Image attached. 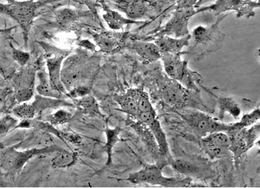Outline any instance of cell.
Instances as JSON below:
<instances>
[{
    "label": "cell",
    "instance_id": "7c38bea8",
    "mask_svg": "<svg viewBox=\"0 0 260 188\" xmlns=\"http://www.w3.org/2000/svg\"><path fill=\"white\" fill-rule=\"evenodd\" d=\"M136 119L147 125L156 140L160 154L166 157L167 159H170L171 157L166 134L162 129L159 121L157 119L156 112L139 113Z\"/></svg>",
    "mask_w": 260,
    "mask_h": 188
},
{
    "label": "cell",
    "instance_id": "d590c367",
    "mask_svg": "<svg viewBox=\"0 0 260 188\" xmlns=\"http://www.w3.org/2000/svg\"><path fill=\"white\" fill-rule=\"evenodd\" d=\"M34 95V89L32 88H24L18 90L16 98L19 103L29 100Z\"/></svg>",
    "mask_w": 260,
    "mask_h": 188
},
{
    "label": "cell",
    "instance_id": "ffe728a7",
    "mask_svg": "<svg viewBox=\"0 0 260 188\" xmlns=\"http://www.w3.org/2000/svg\"><path fill=\"white\" fill-rule=\"evenodd\" d=\"M219 108V120L223 119L225 113H229L238 120L241 115V109L239 104L233 98L229 97L215 96Z\"/></svg>",
    "mask_w": 260,
    "mask_h": 188
},
{
    "label": "cell",
    "instance_id": "1f68e13d",
    "mask_svg": "<svg viewBox=\"0 0 260 188\" xmlns=\"http://www.w3.org/2000/svg\"><path fill=\"white\" fill-rule=\"evenodd\" d=\"M260 119L259 108L252 110L251 112L243 115L240 122H237L240 128H248L259 122Z\"/></svg>",
    "mask_w": 260,
    "mask_h": 188
},
{
    "label": "cell",
    "instance_id": "30bf717a",
    "mask_svg": "<svg viewBox=\"0 0 260 188\" xmlns=\"http://www.w3.org/2000/svg\"><path fill=\"white\" fill-rule=\"evenodd\" d=\"M202 146L211 159L229 155L231 138L226 132H216L202 137Z\"/></svg>",
    "mask_w": 260,
    "mask_h": 188
},
{
    "label": "cell",
    "instance_id": "6da1fadb",
    "mask_svg": "<svg viewBox=\"0 0 260 188\" xmlns=\"http://www.w3.org/2000/svg\"><path fill=\"white\" fill-rule=\"evenodd\" d=\"M231 13L221 14L219 15L215 23L203 26L199 25L192 31L191 39L186 54L192 57L194 60H200L210 53L217 52L221 48L226 34L220 29L222 20Z\"/></svg>",
    "mask_w": 260,
    "mask_h": 188
},
{
    "label": "cell",
    "instance_id": "9c48e42d",
    "mask_svg": "<svg viewBox=\"0 0 260 188\" xmlns=\"http://www.w3.org/2000/svg\"><path fill=\"white\" fill-rule=\"evenodd\" d=\"M161 83L159 88V94L162 100L176 108L187 105V103L190 101L189 90L172 79Z\"/></svg>",
    "mask_w": 260,
    "mask_h": 188
},
{
    "label": "cell",
    "instance_id": "74e56055",
    "mask_svg": "<svg viewBox=\"0 0 260 188\" xmlns=\"http://www.w3.org/2000/svg\"><path fill=\"white\" fill-rule=\"evenodd\" d=\"M176 8H194L198 0H175Z\"/></svg>",
    "mask_w": 260,
    "mask_h": 188
},
{
    "label": "cell",
    "instance_id": "2e32d148",
    "mask_svg": "<svg viewBox=\"0 0 260 188\" xmlns=\"http://www.w3.org/2000/svg\"><path fill=\"white\" fill-rule=\"evenodd\" d=\"M126 46L134 51L141 57L144 64L153 63L161 59V53L154 43L145 41L133 40L127 43Z\"/></svg>",
    "mask_w": 260,
    "mask_h": 188
},
{
    "label": "cell",
    "instance_id": "d6986e66",
    "mask_svg": "<svg viewBox=\"0 0 260 188\" xmlns=\"http://www.w3.org/2000/svg\"><path fill=\"white\" fill-rule=\"evenodd\" d=\"M102 6H103L104 11V20L106 21L109 27L113 31L122 29L126 25L145 24V22H143V21H136L124 17V16L120 15L117 11L112 10V9L109 8L106 4H102Z\"/></svg>",
    "mask_w": 260,
    "mask_h": 188
},
{
    "label": "cell",
    "instance_id": "f546056e",
    "mask_svg": "<svg viewBox=\"0 0 260 188\" xmlns=\"http://www.w3.org/2000/svg\"><path fill=\"white\" fill-rule=\"evenodd\" d=\"M260 136L259 123L252 125V126L244 128V138L247 144L248 151L256 143L258 142Z\"/></svg>",
    "mask_w": 260,
    "mask_h": 188
},
{
    "label": "cell",
    "instance_id": "5bb4252c",
    "mask_svg": "<svg viewBox=\"0 0 260 188\" xmlns=\"http://www.w3.org/2000/svg\"><path fill=\"white\" fill-rule=\"evenodd\" d=\"M65 55L57 52L48 53L46 55V62L48 70L49 80L53 89L62 94H67L66 89L61 79V66Z\"/></svg>",
    "mask_w": 260,
    "mask_h": 188
},
{
    "label": "cell",
    "instance_id": "603a6c76",
    "mask_svg": "<svg viewBox=\"0 0 260 188\" xmlns=\"http://www.w3.org/2000/svg\"><path fill=\"white\" fill-rule=\"evenodd\" d=\"M39 84L37 86V90L41 96L53 97V98L64 99L66 94L53 89L49 80V77L43 71L38 73Z\"/></svg>",
    "mask_w": 260,
    "mask_h": 188
},
{
    "label": "cell",
    "instance_id": "8fae6325",
    "mask_svg": "<svg viewBox=\"0 0 260 188\" xmlns=\"http://www.w3.org/2000/svg\"><path fill=\"white\" fill-rule=\"evenodd\" d=\"M84 59L74 55L65 60L61 68V79L65 89L73 90L82 78Z\"/></svg>",
    "mask_w": 260,
    "mask_h": 188
},
{
    "label": "cell",
    "instance_id": "7402d4cb",
    "mask_svg": "<svg viewBox=\"0 0 260 188\" xmlns=\"http://www.w3.org/2000/svg\"><path fill=\"white\" fill-rule=\"evenodd\" d=\"M127 94L136 101L139 113L155 112L154 107L150 100L147 93L141 88H132L127 90Z\"/></svg>",
    "mask_w": 260,
    "mask_h": 188
},
{
    "label": "cell",
    "instance_id": "e575fe53",
    "mask_svg": "<svg viewBox=\"0 0 260 188\" xmlns=\"http://www.w3.org/2000/svg\"><path fill=\"white\" fill-rule=\"evenodd\" d=\"M13 57L14 60L17 62L21 66H25L29 60V53L23 52V51L16 50V49L13 48Z\"/></svg>",
    "mask_w": 260,
    "mask_h": 188
},
{
    "label": "cell",
    "instance_id": "ba28073f",
    "mask_svg": "<svg viewBox=\"0 0 260 188\" xmlns=\"http://www.w3.org/2000/svg\"><path fill=\"white\" fill-rule=\"evenodd\" d=\"M194 13L195 8H176L171 19L164 27L157 30L152 37L166 35L180 39L189 35L188 24Z\"/></svg>",
    "mask_w": 260,
    "mask_h": 188
},
{
    "label": "cell",
    "instance_id": "44dd1931",
    "mask_svg": "<svg viewBox=\"0 0 260 188\" xmlns=\"http://www.w3.org/2000/svg\"><path fill=\"white\" fill-rule=\"evenodd\" d=\"M32 106L36 112H41L46 109H56L61 106H72L73 104L64 100L63 99L53 98V97L36 96Z\"/></svg>",
    "mask_w": 260,
    "mask_h": 188
},
{
    "label": "cell",
    "instance_id": "cb8c5ba5",
    "mask_svg": "<svg viewBox=\"0 0 260 188\" xmlns=\"http://www.w3.org/2000/svg\"><path fill=\"white\" fill-rule=\"evenodd\" d=\"M173 168L178 172L189 176L198 177L203 175V169L198 165L184 160H171Z\"/></svg>",
    "mask_w": 260,
    "mask_h": 188
},
{
    "label": "cell",
    "instance_id": "ac0fdd59",
    "mask_svg": "<svg viewBox=\"0 0 260 188\" xmlns=\"http://www.w3.org/2000/svg\"><path fill=\"white\" fill-rule=\"evenodd\" d=\"M129 119L131 120L129 122V125H131L135 131L138 132L139 135L142 139V141L147 147L148 149L149 150L151 154L155 159H158L159 156H161L160 154L158 145H157L156 140H155L154 135H153L147 125L136 119V118L135 119L136 121H135L134 118L132 117H129Z\"/></svg>",
    "mask_w": 260,
    "mask_h": 188
},
{
    "label": "cell",
    "instance_id": "4fadbf2b",
    "mask_svg": "<svg viewBox=\"0 0 260 188\" xmlns=\"http://www.w3.org/2000/svg\"><path fill=\"white\" fill-rule=\"evenodd\" d=\"M113 8L124 13L129 19L148 17L151 3L148 0H111Z\"/></svg>",
    "mask_w": 260,
    "mask_h": 188
},
{
    "label": "cell",
    "instance_id": "d4e9b609",
    "mask_svg": "<svg viewBox=\"0 0 260 188\" xmlns=\"http://www.w3.org/2000/svg\"><path fill=\"white\" fill-rule=\"evenodd\" d=\"M114 99L119 104L123 112L126 113L129 117L136 118L139 115V111L136 101L128 94L116 95Z\"/></svg>",
    "mask_w": 260,
    "mask_h": 188
},
{
    "label": "cell",
    "instance_id": "9a60e30c",
    "mask_svg": "<svg viewBox=\"0 0 260 188\" xmlns=\"http://www.w3.org/2000/svg\"><path fill=\"white\" fill-rule=\"evenodd\" d=\"M128 36V32L105 31L94 35L96 45L102 52L111 53L116 52L124 46Z\"/></svg>",
    "mask_w": 260,
    "mask_h": 188
},
{
    "label": "cell",
    "instance_id": "5b68a950",
    "mask_svg": "<svg viewBox=\"0 0 260 188\" xmlns=\"http://www.w3.org/2000/svg\"><path fill=\"white\" fill-rule=\"evenodd\" d=\"M182 118L195 133L201 137L216 132H224L227 133L235 126V123L224 124L220 121L213 119L207 114L199 111H187L180 114Z\"/></svg>",
    "mask_w": 260,
    "mask_h": 188
},
{
    "label": "cell",
    "instance_id": "b9f144b4",
    "mask_svg": "<svg viewBox=\"0 0 260 188\" xmlns=\"http://www.w3.org/2000/svg\"><path fill=\"white\" fill-rule=\"evenodd\" d=\"M252 1H256V2H259V0H252Z\"/></svg>",
    "mask_w": 260,
    "mask_h": 188
},
{
    "label": "cell",
    "instance_id": "e0dca14e",
    "mask_svg": "<svg viewBox=\"0 0 260 188\" xmlns=\"http://www.w3.org/2000/svg\"><path fill=\"white\" fill-rule=\"evenodd\" d=\"M190 39H191V34L180 39L164 35L155 37L154 43L158 48L161 54L162 53L179 54L183 52H182L183 48L189 46Z\"/></svg>",
    "mask_w": 260,
    "mask_h": 188
},
{
    "label": "cell",
    "instance_id": "836d02e7",
    "mask_svg": "<svg viewBox=\"0 0 260 188\" xmlns=\"http://www.w3.org/2000/svg\"><path fill=\"white\" fill-rule=\"evenodd\" d=\"M72 114L61 109L53 114L50 117V122L53 125H62L66 124L71 119Z\"/></svg>",
    "mask_w": 260,
    "mask_h": 188
},
{
    "label": "cell",
    "instance_id": "8d00e7d4",
    "mask_svg": "<svg viewBox=\"0 0 260 188\" xmlns=\"http://www.w3.org/2000/svg\"><path fill=\"white\" fill-rule=\"evenodd\" d=\"M89 88L83 87L82 86V87L74 88L73 90H71V92H70L69 94H67V95L70 97L76 98V97L87 96V95L89 94Z\"/></svg>",
    "mask_w": 260,
    "mask_h": 188
},
{
    "label": "cell",
    "instance_id": "d6a6232c",
    "mask_svg": "<svg viewBox=\"0 0 260 188\" xmlns=\"http://www.w3.org/2000/svg\"><path fill=\"white\" fill-rule=\"evenodd\" d=\"M17 124L18 120L11 116L7 115L0 118V137L5 135L11 130L15 129Z\"/></svg>",
    "mask_w": 260,
    "mask_h": 188
},
{
    "label": "cell",
    "instance_id": "4dcf8cb0",
    "mask_svg": "<svg viewBox=\"0 0 260 188\" xmlns=\"http://www.w3.org/2000/svg\"><path fill=\"white\" fill-rule=\"evenodd\" d=\"M13 112L16 117L22 120H31L36 115V109L32 104L28 103H22L16 106L13 109Z\"/></svg>",
    "mask_w": 260,
    "mask_h": 188
},
{
    "label": "cell",
    "instance_id": "f1b7e54d",
    "mask_svg": "<svg viewBox=\"0 0 260 188\" xmlns=\"http://www.w3.org/2000/svg\"><path fill=\"white\" fill-rule=\"evenodd\" d=\"M78 14L73 9L64 8L57 13L56 21L57 24L62 28H68L78 19Z\"/></svg>",
    "mask_w": 260,
    "mask_h": 188
},
{
    "label": "cell",
    "instance_id": "f35d334b",
    "mask_svg": "<svg viewBox=\"0 0 260 188\" xmlns=\"http://www.w3.org/2000/svg\"><path fill=\"white\" fill-rule=\"evenodd\" d=\"M81 45L85 48L89 49L90 50H94L95 46L93 44L90 43L88 41H83L81 42Z\"/></svg>",
    "mask_w": 260,
    "mask_h": 188
},
{
    "label": "cell",
    "instance_id": "52a82bcc",
    "mask_svg": "<svg viewBox=\"0 0 260 188\" xmlns=\"http://www.w3.org/2000/svg\"><path fill=\"white\" fill-rule=\"evenodd\" d=\"M39 4L34 0L18 2L10 0L8 5H0V12L11 16L27 32L36 16Z\"/></svg>",
    "mask_w": 260,
    "mask_h": 188
},
{
    "label": "cell",
    "instance_id": "7a4b0ae2",
    "mask_svg": "<svg viewBox=\"0 0 260 188\" xmlns=\"http://www.w3.org/2000/svg\"><path fill=\"white\" fill-rule=\"evenodd\" d=\"M186 54L183 52L179 54L162 53L161 59L167 75L172 80L178 81L183 87L193 92H199L197 84L203 82L202 77L198 73L188 68V62L182 59V55Z\"/></svg>",
    "mask_w": 260,
    "mask_h": 188
},
{
    "label": "cell",
    "instance_id": "83f0119b",
    "mask_svg": "<svg viewBox=\"0 0 260 188\" xmlns=\"http://www.w3.org/2000/svg\"><path fill=\"white\" fill-rule=\"evenodd\" d=\"M76 104L79 108L82 109L83 112L103 117L99 110V104L93 96L88 94L87 96L81 97V98L76 100Z\"/></svg>",
    "mask_w": 260,
    "mask_h": 188
},
{
    "label": "cell",
    "instance_id": "277c9868",
    "mask_svg": "<svg viewBox=\"0 0 260 188\" xmlns=\"http://www.w3.org/2000/svg\"><path fill=\"white\" fill-rule=\"evenodd\" d=\"M63 148L53 145L50 147L41 148H32V149L18 152L16 150L15 146L5 150L1 155L2 168L10 173H17L22 170L24 165L34 157L48 153H55L61 152Z\"/></svg>",
    "mask_w": 260,
    "mask_h": 188
},
{
    "label": "cell",
    "instance_id": "ab89813d",
    "mask_svg": "<svg viewBox=\"0 0 260 188\" xmlns=\"http://www.w3.org/2000/svg\"><path fill=\"white\" fill-rule=\"evenodd\" d=\"M75 1L80 2L81 4H85L87 5V6H89V5L93 6L94 4V0H75Z\"/></svg>",
    "mask_w": 260,
    "mask_h": 188
},
{
    "label": "cell",
    "instance_id": "4316f807",
    "mask_svg": "<svg viewBox=\"0 0 260 188\" xmlns=\"http://www.w3.org/2000/svg\"><path fill=\"white\" fill-rule=\"evenodd\" d=\"M121 131L122 129L119 127L111 129L108 127L106 129L107 141L105 145H104V150L108 155L106 166H109L112 162L113 148L116 143L120 140L119 134Z\"/></svg>",
    "mask_w": 260,
    "mask_h": 188
},
{
    "label": "cell",
    "instance_id": "60d3db41",
    "mask_svg": "<svg viewBox=\"0 0 260 188\" xmlns=\"http://www.w3.org/2000/svg\"><path fill=\"white\" fill-rule=\"evenodd\" d=\"M208 1H210V0H199L198 2H197L196 4V6H194V8H200L202 5L206 4V2H208Z\"/></svg>",
    "mask_w": 260,
    "mask_h": 188
},
{
    "label": "cell",
    "instance_id": "484cf974",
    "mask_svg": "<svg viewBox=\"0 0 260 188\" xmlns=\"http://www.w3.org/2000/svg\"><path fill=\"white\" fill-rule=\"evenodd\" d=\"M55 157L52 162V167L55 168H67L74 166L77 160V154L62 150L61 152L55 153Z\"/></svg>",
    "mask_w": 260,
    "mask_h": 188
},
{
    "label": "cell",
    "instance_id": "3957f363",
    "mask_svg": "<svg viewBox=\"0 0 260 188\" xmlns=\"http://www.w3.org/2000/svg\"><path fill=\"white\" fill-rule=\"evenodd\" d=\"M166 164L146 165L141 170L129 174L128 177L118 181H127L134 184H146L165 187H185L191 186V178L183 179L167 177L162 175V169Z\"/></svg>",
    "mask_w": 260,
    "mask_h": 188
},
{
    "label": "cell",
    "instance_id": "8992f818",
    "mask_svg": "<svg viewBox=\"0 0 260 188\" xmlns=\"http://www.w3.org/2000/svg\"><path fill=\"white\" fill-rule=\"evenodd\" d=\"M259 8V2L252 0H216L210 6L200 7L195 9L197 14L210 11L219 16L226 11H234L237 17L250 18L255 15L254 9Z\"/></svg>",
    "mask_w": 260,
    "mask_h": 188
}]
</instances>
